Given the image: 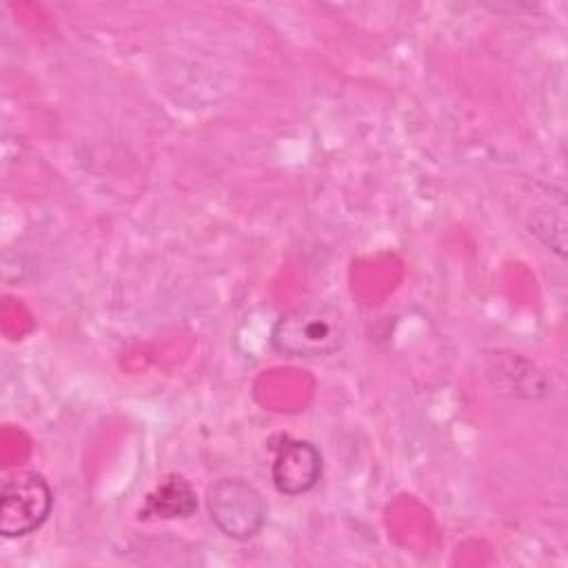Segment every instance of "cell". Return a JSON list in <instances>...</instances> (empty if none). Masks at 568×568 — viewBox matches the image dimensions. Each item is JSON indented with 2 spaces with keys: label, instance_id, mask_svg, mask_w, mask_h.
<instances>
[{
  "label": "cell",
  "instance_id": "cell-5",
  "mask_svg": "<svg viewBox=\"0 0 568 568\" xmlns=\"http://www.w3.org/2000/svg\"><path fill=\"white\" fill-rule=\"evenodd\" d=\"M197 508V497L189 479L182 475L164 477L144 499L140 508V519H182L193 515Z\"/></svg>",
  "mask_w": 568,
  "mask_h": 568
},
{
  "label": "cell",
  "instance_id": "cell-2",
  "mask_svg": "<svg viewBox=\"0 0 568 568\" xmlns=\"http://www.w3.org/2000/svg\"><path fill=\"white\" fill-rule=\"evenodd\" d=\"M53 504V493L40 473L22 470L4 479L0 490V535L24 537L38 530Z\"/></svg>",
  "mask_w": 568,
  "mask_h": 568
},
{
  "label": "cell",
  "instance_id": "cell-3",
  "mask_svg": "<svg viewBox=\"0 0 568 568\" xmlns=\"http://www.w3.org/2000/svg\"><path fill=\"white\" fill-rule=\"evenodd\" d=\"M206 508L215 526L233 539L253 537L266 519V501L260 490L237 477L217 479L206 493Z\"/></svg>",
  "mask_w": 568,
  "mask_h": 568
},
{
  "label": "cell",
  "instance_id": "cell-1",
  "mask_svg": "<svg viewBox=\"0 0 568 568\" xmlns=\"http://www.w3.org/2000/svg\"><path fill=\"white\" fill-rule=\"evenodd\" d=\"M344 322L337 311L308 304L284 313L271 333L277 353L291 357H322L335 353L344 344Z\"/></svg>",
  "mask_w": 568,
  "mask_h": 568
},
{
  "label": "cell",
  "instance_id": "cell-4",
  "mask_svg": "<svg viewBox=\"0 0 568 568\" xmlns=\"http://www.w3.org/2000/svg\"><path fill=\"white\" fill-rule=\"evenodd\" d=\"M275 457L271 464V479L277 493L295 497L308 493L322 477V455L304 439L282 435L273 446Z\"/></svg>",
  "mask_w": 568,
  "mask_h": 568
}]
</instances>
